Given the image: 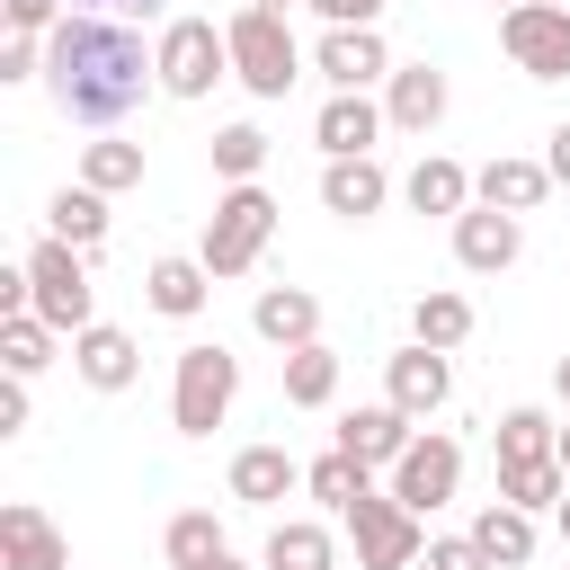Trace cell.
Segmentation results:
<instances>
[{
  "label": "cell",
  "instance_id": "6da1fadb",
  "mask_svg": "<svg viewBox=\"0 0 570 570\" xmlns=\"http://www.w3.org/2000/svg\"><path fill=\"white\" fill-rule=\"evenodd\" d=\"M151 80H160V53H142V36L116 27V18H80L71 9L45 36V89H53V107L71 125H125L151 98Z\"/></svg>",
  "mask_w": 570,
  "mask_h": 570
},
{
  "label": "cell",
  "instance_id": "7a4b0ae2",
  "mask_svg": "<svg viewBox=\"0 0 570 570\" xmlns=\"http://www.w3.org/2000/svg\"><path fill=\"white\" fill-rule=\"evenodd\" d=\"M267 232H276V196L258 187V178H232L223 196H214V214H205V267L214 276H249L258 267V249H267Z\"/></svg>",
  "mask_w": 570,
  "mask_h": 570
},
{
  "label": "cell",
  "instance_id": "3957f363",
  "mask_svg": "<svg viewBox=\"0 0 570 570\" xmlns=\"http://www.w3.org/2000/svg\"><path fill=\"white\" fill-rule=\"evenodd\" d=\"M232 80L249 89V98H285L303 71H294V36H285V18H267V9H240L232 27Z\"/></svg>",
  "mask_w": 570,
  "mask_h": 570
},
{
  "label": "cell",
  "instance_id": "277c9868",
  "mask_svg": "<svg viewBox=\"0 0 570 570\" xmlns=\"http://www.w3.org/2000/svg\"><path fill=\"white\" fill-rule=\"evenodd\" d=\"M232 392H240V356L232 347H187L178 356V392H169L178 436H214L223 410H232Z\"/></svg>",
  "mask_w": 570,
  "mask_h": 570
},
{
  "label": "cell",
  "instance_id": "5b68a950",
  "mask_svg": "<svg viewBox=\"0 0 570 570\" xmlns=\"http://www.w3.org/2000/svg\"><path fill=\"white\" fill-rule=\"evenodd\" d=\"M499 45L525 80H570V0H517L499 18Z\"/></svg>",
  "mask_w": 570,
  "mask_h": 570
},
{
  "label": "cell",
  "instance_id": "8992f818",
  "mask_svg": "<svg viewBox=\"0 0 570 570\" xmlns=\"http://www.w3.org/2000/svg\"><path fill=\"white\" fill-rule=\"evenodd\" d=\"M232 71V36H214V18H169L160 27V89L169 98H205Z\"/></svg>",
  "mask_w": 570,
  "mask_h": 570
},
{
  "label": "cell",
  "instance_id": "52a82bcc",
  "mask_svg": "<svg viewBox=\"0 0 570 570\" xmlns=\"http://www.w3.org/2000/svg\"><path fill=\"white\" fill-rule=\"evenodd\" d=\"M80 258H89V249H71V240H36V249H27V276H36V321H53V330H71V338L89 330V303H98Z\"/></svg>",
  "mask_w": 570,
  "mask_h": 570
},
{
  "label": "cell",
  "instance_id": "ba28073f",
  "mask_svg": "<svg viewBox=\"0 0 570 570\" xmlns=\"http://www.w3.org/2000/svg\"><path fill=\"white\" fill-rule=\"evenodd\" d=\"M347 534H356V570H410L419 561V508H401L392 490L383 499H356L347 508Z\"/></svg>",
  "mask_w": 570,
  "mask_h": 570
},
{
  "label": "cell",
  "instance_id": "9c48e42d",
  "mask_svg": "<svg viewBox=\"0 0 570 570\" xmlns=\"http://www.w3.org/2000/svg\"><path fill=\"white\" fill-rule=\"evenodd\" d=\"M454 481H463V445H454V436H410V454L392 463V499H401V508H419V517H428V508H445V499H454Z\"/></svg>",
  "mask_w": 570,
  "mask_h": 570
},
{
  "label": "cell",
  "instance_id": "30bf717a",
  "mask_svg": "<svg viewBox=\"0 0 570 570\" xmlns=\"http://www.w3.org/2000/svg\"><path fill=\"white\" fill-rule=\"evenodd\" d=\"M321 80L330 89H365V80H392V53L374 27H330L321 36Z\"/></svg>",
  "mask_w": 570,
  "mask_h": 570
},
{
  "label": "cell",
  "instance_id": "8fae6325",
  "mask_svg": "<svg viewBox=\"0 0 570 570\" xmlns=\"http://www.w3.org/2000/svg\"><path fill=\"white\" fill-rule=\"evenodd\" d=\"M517 249H525L517 214H499V205H481V214H454V258H463V267L499 276V267H517Z\"/></svg>",
  "mask_w": 570,
  "mask_h": 570
},
{
  "label": "cell",
  "instance_id": "7c38bea8",
  "mask_svg": "<svg viewBox=\"0 0 570 570\" xmlns=\"http://www.w3.org/2000/svg\"><path fill=\"white\" fill-rule=\"evenodd\" d=\"M383 374H392V410H410V419L445 410V392H454V374H445V347H401Z\"/></svg>",
  "mask_w": 570,
  "mask_h": 570
},
{
  "label": "cell",
  "instance_id": "4fadbf2b",
  "mask_svg": "<svg viewBox=\"0 0 570 570\" xmlns=\"http://www.w3.org/2000/svg\"><path fill=\"white\" fill-rule=\"evenodd\" d=\"M374 134H383V116H374V98H365V89H338V98L321 107V125H312V142H321L330 160H356V151H374Z\"/></svg>",
  "mask_w": 570,
  "mask_h": 570
},
{
  "label": "cell",
  "instance_id": "5bb4252c",
  "mask_svg": "<svg viewBox=\"0 0 570 570\" xmlns=\"http://www.w3.org/2000/svg\"><path fill=\"white\" fill-rule=\"evenodd\" d=\"M338 454H356V463H401L410 454V410H347L338 419Z\"/></svg>",
  "mask_w": 570,
  "mask_h": 570
},
{
  "label": "cell",
  "instance_id": "9a60e30c",
  "mask_svg": "<svg viewBox=\"0 0 570 570\" xmlns=\"http://www.w3.org/2000/svg\"><path fill=\"white\" fill-rule=\"evenodd\" d=\"M0 561L9 570H62V534H53V517L45 508H0Z\"/></svg>",
  "mask_w": 570,
  "mask_h": 570
},
{
  "label": "cell",
  "instance_id": "2e32d148",
  "mask_svg": "<svg viewBox=\"0 0 570 570\" xmlns=\"http://www.w3.org/2000/svg\"><path fill=\"white\" fill-rule=\"evenodd\" d=\"M383 196H392V178L374 169V151H356V160H330V169H321V205H330V214H347V223H365Z\"/></svg>",
  "mask_w": 570,
  "mask_h": 570
},
{
  "label": "cell",
  "instance_id": "e0dca14e",
  "mask_svg": "<svg viewBox=\"0 0 570 570\" xmlns=\"http://www.w3.org/2000/svg\"><path fill=\"white\" fill-rule=\"evenodd\" d=\"M543 187H552V169H543V160H508V151L472 178V196H481V205H499V214H534V205H543Z\"/></svg>",
  "mask_w": 570,
  "mask_h": 570
},
{
  "label": "cell",
  "instance_id": "ac0fdd59",
  "mask_svg": "<svg viewBox=\"0 0 570 570\" xmlns=\"http://www.w3.org/2000/svg\"><path fill=\"white\" fill-rule=\"evenodd\" d=\"M249 321H258V338H276V347H312V338H321V303H312L303 285H267Z\"/></svg>",
  "mask_w": 570,
  "mask_h": 570
},
{
  "label": "cell",
  "instance_id": "d6986e66",
  "mask_svg": "<svg viewBox=\"0 0 570 570\" xmlns=\"http://www.w3.org/2000/svg\"><path fill=\"white\" fill-rule=\"evenodd\" d=\"M71 356H80V374H89L98 392H125V383L142 374V356H134V338H125V330H107V321H89V330L71 338Z\"/></svg>",
  "mask_w": 570,
  "mask_h": 570
},
{
  "label": "cell",
  "instance_id": "ffe728a7",
  "mask_svg": "<svg viewBox=\"0 0 570 570\" xmlns=\"http://www.w3.org/2000/svg\"><path fill=\"white\" fill-rule=\"evenodd\" d=\"M294 481H303V463H294L285 445H240V454H232V499H249V508L285 499Z\"/></svg>",
  "mask_w": 570,
  "mask_h": 570
},
{
  "label": "cell",
  "instance_id": "44dd1931",
  "mask_svg": "<svg viewBox=\"0 0 570 570\" xmlns=\"http://www.w3.org/2000/svg\"><path fill=\"white\" fill-rule=\"evenodd\" d=\"M383 116H392L401 134H428V125L445 116V71H428V62L392 71V98H383Z\"/></svg>",
  "mask_w": 570,
  "mask_h": 570
},
{
  "label": "cell",
  "instance_id": "7402d4cb",
  "mask_svg": "<svg viewBox=\"0 0 570 570\" xmlns=\"http://www.w3.org/2000/svg\"><path fill=\"white\" fill-rule=\"evenodd\" d=\"M205 285H214V267H205V258H160V267L142 276L151 312H169V321H196V312H205Z\"/></svg>",
  "mask_w": 570,
  "mask_h": 570
},
{
  "label": "cell",
  "instance_id": "603a6c76",
  "mask_svg": "<svg viewBox=\"0 0 570 570\" xmlns=\"http://www.w3.org/2000/svg\"><path fill=\"white\" fill-rule=\"evenodd\" d=\"M561 490H570V472H561V454H534V463H499V499L508 508H561Z\"/></svg>",
  "mask_w": 570,
  "mask_h": 570
},
{
  "label": "cell",
  "instance_id": "cb8c5ba5",
  "mask_svg": "<svg viewBox=\"0 0 570 570\" xmlns=\"http://www.w3.org/2000/svg\"><path fill=\"white\" fill-rule=\"evenodd\" d=\"M330 392H338V356H330L321 338H312V347H285V401H294V410H321Z\"/></svg>",
  "mask_w": 570,
  "mask_h": 570
},
{
  "label": "cell",
  "instance_id": "d4e9b609",
  "mask_svg": "<svg viewBox=\"0 0 570 570\" xmlns=\"http://www.w3.org/2000/svg\"><path fill=\"white\" fill-rule=\"evenodd\" d=\"M472 543H481V552H490V561H499V570H517V561H525V552H534V517H525V508H508V499H499V508H481V525H472Z\"/></svg>",
  "mask_w": 570,
  "mask_h": 570
},
{
  "label": "cell",
  "instance_id": "484cf974",
  "mask_svg": "<svg viewBox=\"0 0 570 570\" xmlns=\"http://www.w3.org/2000/svg\"><path fill=\"white\" fill-rule=\"evenodd\" d=\"M45 214H53V240H71V249H98V240H107V205H98V187H62Z\"/></svg>",
  "mask_w": 570,
  "mask_h": 570
},
{
  "label": "cell",
  "instance_id": "4316f807",
  "mask_svg": "<svg viewBox=\"0 0 570 570\" xmlns=\"http://www.w3.org/2000/svg\"><path fill=\"white\" fill-rule=\"evenodd\" d=\"M365 472H374V463H356V454H321V463L303 472V490H312V499H330V508L347 517L356 499H374V481H365Z\"/></svg>",
  "mask_w": 570,
  "mask_h": 570
},
{
  "label": "cell",
  "instance_id": "83f0119b",
  "mask_svg": "<svg viewBox=\"0 0 570 570\" xmlns=\"http://www.w3.org/2000/svg\"><path fill=\"white\" fill-rule=\"evenodd\" d=\"M410 330H419V347H463V338H472V303H463V294H419Z\"/></svg>",
  "mask_w": 570,
  "mask_h": 570
},
{
  "label": "cell",
  "instance_id": "f1b7e54d",
  "mask_svg": "<svg viewBox=\"0 0 570 570\" xmlns=\"http://www.w3.org/2000/svg\"><path fill=\"white\" fill-rule=\"evenodd\" d=\"M463 196H472V178H463L454 160H419V169H410V205H419V214H463Z\"/></svg>",
  "mask_w": 570,
  "mask_h": 570
},
{
  "label": "cell",
  "instance_id": "f546056e",
  "mask_svg": "<svg viewBox=\"0 0 570 570\" xmlns=\"http://www.w3.org/2000/svg\"><path fill=\"white\" fill-rule=\"evenodd\" d=\"M330 561H338V552H330V534H321V525H303V517L267 534V570H330Z\"/></svg>",
  "mask_w": 570,
  "mask_h": 570
},
{
  "label": "cell",
  "instance_id": "4dcf8cb0",
  "mask_svg": "<svg viewBox=\"0 0 570 570\" xmlns=\"http://www.w3.org/2000/svg\"><path fill=\"white\" fill-rule=\"evenodd\" d=\"M134 178H142V142H89V160H80V187L116 196V187H134Z\"/></svg>",
  "mask_w": 570,
  "mask_h": 570
},
{
  "label": "cell",
  "instance_id": "1f68e13d",
  "mask_svg": "<svg viewBox=\"0 0 570 570\" xmlns=\"http://www.w3.org/2000/svg\"><path fill=\"white\" fill-rule=\"evenodd\" d=\"M561 445V428L543 419V410H508L499 419V463H534V454H552Z\"/></svg>",
  "mask_w": 570,
  "mask_h": 570
},
{
  "label": "cell",
  "instance_id": "d6a6232c",
  "mask_svg": "<svg viewBox=\"0 0 570 570\" xmlns=\"http://www.w3.org/2000/svg\"><path fill=\"white\" fill-rule=\"evenodd\" d=\"M45 347H53V321H36V312L0 321V356H9V374H18V383H27L36 365H45Z\"/></svg>",
  "mask_w": 570,
  "mask_h": 570
},
{
  "label": "cell",
  "instance_id": "836d02e7",
  "mask_svg": "<svg viewBox=\"0 0 570 570\" xmlns=\"http://www.w3.org/2000/svg\"><path fill=\"white\" fill-rule=\"evenodd\" d=\"M214 552H223V525H214L205 508L169 517V561H178V570H196V561H214Z\"/></svg>",
  "mask_w": 570,
  "mask_h": 570
},
{
  "label": "cell",
  "instance_id": "e575fe53",
  "mask_svg": "<svg viewBox=\"0 0 570 570\" xmlns=\"http://www.w3.org/2000/svg\"><path fill=\"white\" fill-rule=\"evenodd\" d=\"M258 160H267V134L258 125H223L214 134V169L223 178H258Z\"/></svg>",
  "mask_w": 570,
  "mask_h": 570
},
{
  "label": "cell",
  "instance_id": "d590c367",
  "mask_svg": "<svg viewBox=\"0 0 570 570\" xmlns=\"http://www.w3.org/2000/svg\"><path fill=\"white\" fill-rule=\"evenodd\" d=\"M428 570H499L472 534H445V543H428Z\"/></svg>",
  "mask_w": 570,
  "mask_h": 570
},
{
  "label": "cell",
  "instance_id": "8d00e7d4",
  "mask_svg": "<svg viewBox=\"0 0 570 570\" xmlns=\"http://www.w3.org/2000/svg\"><path fill=\"white\" fill-rule=\"evenodd\" d=\"M303 9H321L330 27H374V9H383V0H303Z\"/></svg>",
  "mask_w": 570,
  "mask_h": 570
},
{
  "label": "cell",
  "instance_id": "74e56055",
  "mask_svg": "<svg viewBox=\"0 0 570 570\" xmlns=\"http://www.w3.org/2000/svg\"><path fill=\"white\" fill-rule=\"evenodd\" d=\"M80 18H160V0H71Z\"/></svg>",
  "mask_w": 570,
  "mask_h": 570
},
{
  "label": "cell",
  "instance_id": "f35d334b",
  "mask_svg": "<svg viewBox=\"0 0 570 570\" xmlns=\"http://www.w3.org/2000/svg\"><path fill=\"white\" fill-rule=\"evenodd\" d=\"M27 71H36V36H9L0 45V80H27Z\"/></svg>",
  "mask_w": 570,
  "mask_h": 570
},
{
  "label": "cell",
  "instance_id": "ab89813d",
  "mask_svg": "<svg viewBox=\"0 0 570 570\" xmlns=\"http://www.w3.org/2000/svg\"><path fill=\"white\" fill-rule=\"evenodd\" d=\"M9 27L36 36V27H62V18H53V0H9Z\"/></svg>",
  "mask_w": 570,
  "mask_h": 570
},
{
  "label": "cell",
  "instance_id": "60d3db41",
  "mask_svg": "<svg viewBox=\"0 0 570 570\" xmlns=\"http://www.w3.org/2000/svg\"><path fill=\"white\" fill-rule=\"evenodd\" d=\"M543 169H552V178L570 187V125H552V151H543Z\"/></svg>",
  "mask_w": 570,
  "mask_h": 570
},
{
  "label": "cell",
  "instance_id": "b9f144b4",
  "mask_svg": "<svg viewBox=\"0 0 570 570\" xmlns=\"http://www.w3.org/2000/svg\"><path fill=\"white\" fill-rule=\"evenodd\" d=\"M196 570H249V561H232V552H214V561H196Z\"/></svg>",
  "mask_w": 570,
  "mask_h": 570
},
{
  "label": "cell",
  "instance_id": "7bdbcfd3",
  "mask_svg": "<svg viewBox=\"0 0 570 570\" xmlns=\"http://www.w3.org/2000/svg\"><path fill=\"white\" fill-rule=\"evenodd\" d=\"M249 9H267V18H285V9H294V0H249Z\"/></svg>",
  "mask_w": 570,
  "mask_h": 570
},
{
  "label": "cell",
  "instance_id": "ee69618b",
  "mask_svg": "<svg viewBox=\"0 0 570 570\" xmlns=\"http://www.w3.org/2000/svg\"><path fill=\"white\" fill-rule=\"evenodd\" d=\"M552 383H561V401H570V356H561V374H552Z\"/></svg>",
  "mask_w": 570,
  "mask_h": 570
},
{
  "label": "cell",
  "instance_id": "f6af8a7d",
  "mask_svg": "<svg viewBox=\"0 0 570 570\" xmlns=\"http://www.w3.org/2000/svg\"><path fill=\"white\" fill-rule=\"evenodd\" d=\"M552 454H561V472H570V428H561V445H552Z\"/></svg>",
  "mask_w": 570,
  "mask_h": 570
},
{
  "label": "cell",
  "instance_id": "bcb514c9",
  "mask_svg": "<svg viewBox=\"0 0 570 570\" xmlns=\"http://www.w3.org/2000/svg\"><path fill=\"white\" fill-rule=\"evenodd\" d=\"M552 517H561V534H570V490H561V508H552Z\"/></svg>",
  "mask_w": 570,
  "mask_h": 570
},
{
  "label": "cell",
  "instance_id": "7dc6e473",
  "mask_svg": "<svg viewBox=\"0 0 570 570\" xmlns=\"http://www.w3.org/2000/svg\"><path fill=\"white\" fill-rule=\"evenodd\" d=\"M508 9H517V0H508Z\"/></svg>",
  "mask_w": 570,
  "mask_h": 570
}]
</instances>
